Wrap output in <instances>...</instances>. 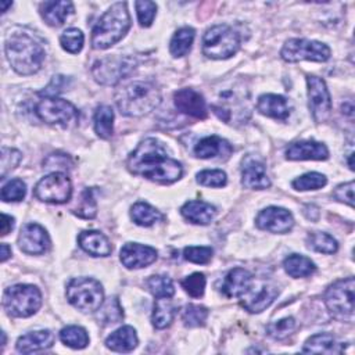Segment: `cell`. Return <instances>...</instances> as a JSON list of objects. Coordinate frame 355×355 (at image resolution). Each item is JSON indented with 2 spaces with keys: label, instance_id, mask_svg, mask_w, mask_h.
<instances>
[{
  "label": "cell",
  "instance_id": "6da1fadb",
  "mask_svg": "<svg viewBox=\"0 0 355 355\" xmlns=\"http://www.w3.org/2000/svg\"><path fill=\"white\" fill-rule=\"evenodd\" d=\"M126 166L133 175L161 184L173 183L183 173L182 164L171 158L166 147L154 137L144 139L137 144L128 157Z\"/></svg>",
  "mask_w": 355,
  "mask_h": 355
},
{
  "label": "cell",
  "instance_id": "7a4b0ae2",
  "mask_svg": "<svg viewBox=\"0 0 355 355\" xmlns=\"http://www.w3.org/2000/svg\"><path fill=\"white\" fill-rule=\"evenodd\" d=\"M6 55L19 75L36 73L44 61L46 53L42 42L26 29H12L6 37Z\"/></svg>",
  "mask_w": 355,
  "mask_h": 355
},
{
  "label": "cell",
  "instance_id": "3957f363",
  "mask_svg": "<svg viewBox=\"0 0 355 355\" xmlns=\"http://www.w3.org/2000/svg\"><path fill=\"white\" fill-rule=\"evenodd\" d=\"M115 103L121 114L126 116H143L161 103V93L151 82L135 80L115 93Z\"/></svg>",
  "mask_w": 355,
  "mask_h": 355
},
{
  "label": "cell",
  "instance_id": "277c9868",
  "mask_svg": "<svg viewBox=\"0 0 355 355\" xmlns=\"http://www.w3.org/2000/svg\"><path fill=\"white\" fill-rule=\"evenodd\" d=\"M130 28V17L126 3L112 4L96 22L92 31V46L105 50L119 42Z\"/></svg>",
  "mask_w": 355,
  "mask_h": 355
},
{
  "label": "cell",
  "instance_id": "5b68a950",
  "mask_svg": "<svg viewBox=\"0 0 355 355\" xmlns=\"http://www.w3.org/2000/svg\"><path fill=\"white\" fill-rule=\"evenodd\" d=\"M240 49V35L229 25L211 26L202 37V53L214 60H225Z\"/></svg>",
  "mask_w": 355,
  "mask_h": 355
},
{
  "label": "cell",
  "instance_id": "8992f818",
  "mask_svg": "<svg viewBox=\"0 0 355 355\" xmlns=\"http://www.w3.org/2000/svg\"><path fill=\"white\" fill-rule=\"evenodd\" d=\"M42 305V294L32 284H14L3 294V306L14 318H28Z\"/></svg>",
  "mask_w": 355,
  "mask_h": 355
},
{
  "label": "cell",
  "instance_id": "52a82bcc",
  "mask_svg": "<svg viewBox=\"0 0 355 355\" xmlns=\"http://www.w3.org/2000/svg\"><path fill=\"white\" fill-rule=\"evenodd\" d=\"M67 298L80 312H94L104 302L103 286L92 277L72 279L67 286Z\"/></svg>",
  "mask_w": 355,
  "mask_h": 355
},
{
  "label": "cell",
  "instance_id": "ba28073f",
  "mask_svg": "<svg viewBox=\"0 0 355 355\" xmlns=\"http://www.w3.org/2000/svg\"><path fill=\"white\" fill-rule=\"evenodd\" d=\"M354 277L337 280L324 293V304L330 315L341 322L354 320Z\"/></svg>",
  "mask_w": 355,
  "mask_h": 355
},
{
  "label": "cell",
  "instance_id": "9c48e42d",
  "mask_svg": "<svg viewBox=\"0 0 355 355\" xmlns=\"http://www.w3.org/2000/svg\"><path fill=\"white\" fill-rule=\"evenodd\" d=\"M37 116L49 123L61 128H71L76 125L79 112L73 104L58 97H44L36 105Z\"/></svg>",
  "mask_w": 355,
  "mask_h": 355
},
{
  "label": "cell",
  "instance_id": "30bf717a",
  "mask_svg": "<svg viewBox=\"0 0 355 355\" xmlns=\"http://www.w3.org/2000/svg\"><path fill=\"white\" fill-rule=\"evenodd\" d=\"M280 55L287 62H297L301 60L323 62L330 57V49L320 42L308 39H288L282 47Z\"/></svg>",
  "mask_w": 355,
  "mask_h": 355
},
{
  "label": "cell",
  "instance_id": "8fae6325",
  "mask_svg": "<svg viewBox=\"0 0 355 355\" xmlns=\"http://www.w3.org/2000/svg\"><path fill=\"white\" fill-rule=\"evenodd\" d=\"M136 62L130 57L112 55L97 60L93 64L92 73L94 79L101 85H116L121 79H123L129 72L135 68Z\"/></svg>",
  "mask_w": 355,
  "mask_h": 355
},
{
  "label": "cell",
  "instance_id": "7c38bea8",
  "mask_svg": "<svg viewBox=\"0 0 355 355\" xmlns=\"http://www.w3.org/2000/svg\"><path fill=\"white\" fill-rule=\"evenodd\" d=\"M72 184L64 172H51L37 182L35 186V196L44 202L62 204L71 198Z\"/></svg>",
  "mask_w": 355,
  "mask_h": 355
},
{
  "label": "cell",
  "instance_id": "4fadbf2b",
  "mask_svg": "<svg viewBox=\"0 0 355 355\" xmlns=\"http://www.w3.org/2000/svg\"><path fill=\"white\" fill-rule=\"evenodd\" d=\"M309 110L316 122H323L329 118L331 111V98L324 80L315 75L306 76Z\"/></svg>",
  "mask_w": 355,
  "mask_h": 355
},
{
  "label": "cell",
  "instance_id": "5bb4252c",
  "mask_svg": "<svg viewBox=\"0 0 355 355\" xmlns=\"http://www.w3.org/2000/svg\"><path fill=\"white\" fill-rule=\"evenodd\" d=\"M18 245L25 254L39 255L44 254L50 248V239L40 225L26 223L19 232Z\"/></svg>",
  "mask_w": 355,
  "mask_h": 355
},
{
  "label": "cell",
  "instance_id": "9a60e30c",
  "mask_svg": "<svg viewBox=\"0 0 355 355\" xmlns=\"http://www.w3.org/2000/svg\"><path fill=\"white\" fill-rule=\"evenodd\" d=\"M262 230L272 233H287L294 226V218L290 211L280 207H268L262 209L255 220Z\"/></svg>",
  "mask_w": 355,
  "mask_h": 355
},
{
  "label": "cell",
  "instance_id": "2e32d148",
  "mask_svg": "<svg viewBox=\"0 0 355 355\" xmlns=\"http://www.w3.org/2000/svg\"><path fill=\"white\" fill-rule=\"evenodd\" d=\"M241 183L247 189L263 190L270 186V180L266 175L265 162L255 157L247 155L241 161Z\"/></svg>",
  "mask_w": 355,
  "mask_h": 355
},
{
  "label": "cell",
  "instance_id": "e0dca14e",
  "mask_svg": "<svg viewBox=\"0 0 355 355\" xmlns=\"http://www.w3.org/2000/svg\"><path fill=\"white\" fill-rule=\"evenodd\" d=\"M173 103L178 111L197 119H204L208 115L204 97L194 89H180L173 94Z\"/></svg>",
  "mask_w": 355,
  "mask_h": 355
},
{
  "label": "cell",
  "instance_id": "ac0fdd59",
  "mask_svg": "<svg viewBox=\"0 0 355 355\" xmlns=\"http://www.w3.org/2000/svg\"><path fill=\"white\" fill-rule=\"evenodd\" d=\"M121 262L128 269H140L151 265L157 259L155 248L139 243H126L119 252Z\"/></svg>",
  "mask_w": 355,
  "mask_h": 355
},
{
  "label": "cell",
  "instance_id": "d6986e66",
  "mask_svg": "<svg viewBox=\"0 0 355 355\" xmlns=\"http://www.w3.org/2000/svg\"><path fill=\"white\" fill-rule=\"evenodd\" d=\"M279 290L273 286L263 284L259 288H248L241 295V305L251 313H259L266 309L277 297Z\"/></svg>",
  "mask_w": 355,
  "mask_h": 355
},
{
  "label": "cell",
  "instance_id": "ffe728a7",
  "mask_svg": "<svg viewBox=\"0 0 355 355\" xmlns=\"http://www.w3.org/2000/svg\"><path fill=\"white\" fill-rule=\"evenodd\" d=\"M287 159L300 161V159H327L329 150L323 143L313 141V140H302L293 143L286 150Z\"/></svg>",
  "mask_w": 355,
  "mask_h": 355
},
{
  "label": "cell",
  "instance_id": "44dd1931",
  "mask_svg": "<svg viewBox=\"0 0 355 355\" xmlns=\"http://www.w3.org/2000/svg\"><path fill=\"white\" fill-rule=\"evenodd\" d=\"M233 151L230 143L219 136H207L194 146V154L198 158H229Z\"/></svg>",
  "mask_w": 355,
  "mask_h": 355
},
{
  "label": "cell",
  "instance_id": "7402d4cb",
  "mask_svg": "<svg viewBox=\"0 0 355 355\" xmlns=\"http://www.w3.org/2000/svg\"><path fill=\"white\" fill-rule=\"evenodd\" d=\"M252 284V275L244 268H233L222 283V293L229 298L241 297Z\"/></svg>",
  "mask_w": 355,
  "mask_h": 355
},
{
  "label": "cell",
  "instance_id": "603a6c76",
  "mask_svg": "<svg viewBox=\"0 0 355 355\" xmlns=\"http://www.w3.org/2000/svg\"><path fill=\"white\" fill-rule=\"evenodd\" d=\"M257 110L266 116L275 119H287L290 115V105L288 101L280 94H262L257 101Z\"/></svg>",
  "mask_w": 355,
  "mask_h": 355
},
{
  "label": "cell",
  "instance_id": "cb8c5ba5",
  "mask_svg": "<svg viewBox=\"0 0 355 355\" xmlns=\"http://www.w3.org/2000/svg\"><path fill=\"white\" fill-rule=\"evenodd\" d=\"M78 243L80 248L92 257H108L112 247L108 239L97 230H85L79 234Z\"/></svg>",
  "mask_w": 355,
  "mask_h": 355
},
{
  "label": "cell",
  "instance_id": "d4e9b609",
  "mask_svg": "<svg viewBox=\"0 0 355 355\" xmlns=\"http://www.w3.org/2000/svg\"><path fill=\"white\" fill-rule=\"evenodd\" d=\"M54 343V334L50 330H37L24 334L17 341V351L22 354H31L47 349Z\"/></svg>",
  "mask_w": 355,
  "mask_h": 355
},
{
  "label": "cell",
  "instance_id": "484cf974",
  "mask_svg": "<svg viewBox=\"0 0 355 355\" xmlns=\"http://www.w3.org/2000/svg\"><path fill=\"white\" fill-rule=\"evenodd\" d=\"M180 214L191 223L208 225L214 219L216 209L214 205H211L205 201L191 200V201H187L180 208Z\"/></svg>",
  "mask_w": 355,
  "mask_h": 355
},
{
  "label": "cell",
  "instance_id": "4316f807",
  "mask_svg": "<svg viewBox=\"0 0 355 355\" xmlns=\"http://www.w3.org/2000/svg\"><path fill=\"white\" fill-rule=\"evenodd\" d=\"M105 345L115 352H130L137 345L136 330L130 326H122L107 337Z\"/></svg>",
  "mask_w": 355,
  "mask_h": 355
},
{
  "label": "cell",
  "instance_id": "83f0119b",
  "mask_svg": "<svg viewBox=\"0 0 355 355\" xmlns=\"http://www.w3.org/2000/svg\"><path fill=\"white\" fill-rule=\"evenodd\" d=\"M73 11L71 1H44L40 6V14L50 26H60Z\"/></svg>",
  "mask_w": 355,
  "mask_h": 355
},
{
  "label": "cell",
  "instance_id": "f1b7e54d",
  "mask_svg": "<svg viewBox=\"0 0 355 355\" xmlns=\"http://www.w3.org/2000/svg\"><path fill=\"white\" fill-rule=\"evenodd\" d=\"M343 349L331 334L318 333L311 336L304 344V352L312 354H340Z\"/></svg>",
  "mask_w": 355,
  "mask_h": 355
},
{
  "label": "cell",
  "instance_id": "f546056e",
  "mask_svg": "<svg viewBox=\"0 0 355 355\" xmlns=\"http://www.w3.org/2000/svg\"><path fill=\"white\" fill-rule=\"evenodd\" d=\"M283 266H284V270L291 277H306V276H311L316 270L315 263L309 258H306L304 255H298V254L288 255L283 261Z\"/></svg>",
  "mask_w": 355,
  "mask_h": 355
},
{
  "label": "cell",
  "instance_id": "4dcf8cb0",
  "mask_svg": "<svg viewBox=\"0 0 355 355\" xmlns=\"http://www.w3.org/2000/svg\"><path fill=\"white\" fill-rule=\"evenodd\" d=\"M175 312H176V308L169 298H158L154 302V309L151 316L153 326L155 329L168 327L175 318Z\"/></svg>",
  "mask_w": 355,
  "mask_h": 355
},
{
  "label": "cell",
  "instance_id": "1f68e13d",
  "mask_svg": "<svg viewBox=\"0 0 355 355\" xmlns=\"http://www.w3.org/2000/svg\"><path fill=\"white\" fill-rule=\"evenodd\" d=\"M94 130L98 137L108 139L114 130V111L110 105L101 104L94 112Z\"/></svg>",
  "mask_w": 355,
  "mask_h": 355
},
{
  "label": "cell",
  "instance_id": "d6a6232c",
  "mask_svg": "<svg viewBox=\"0 0 355 355\" xmlns=\"http://www.w3.org/2000/svg\"><path fill=\"white\" fill-rule=\"evenodd\" d=\"M196 32L193 28L190 26H184L180 28L175 32V35L171 39V44H169V51L173 57H183L189 53L193 40H194Z\"/></svg>",
  "mask_w": 355,
  "mask_h": 355
},
{
  "label": "cell",
  "instance_id": "836d02e7",
  "mask_svg": "<svg viewBox=\"0 0 355 355\" xmlns=\"http://www.w3.org/2000/svg\"><path fill=\"white\" fill-rule=\"evenodd\" d=\"M123 318V312H122V306L119 304V300L116 297L108 298L105 302H103L100 305V308L97 309V320L98 323H101L103 326H108L112 323H118L121 322Z\"/></svg>",
  "mask_w": 355,
  "mask_h": 355
},
{
  "label": "cell",
  "instance_id": "e575fe53",
  "mask_svg": "<svg viewBox=\"0 0 355 355\" xmlns=\"http://www.w3.org/2000/svg\"><path fill=\"white\" fill-rule=\"evenodd\" d=\"M130 216L133 222L140 226H151L162 218L158 209L143 201H139L132 207Z\"/></svg>",
  "mask_w": 355,
  "mask_h": 355
},
{
  "label": "cell",
  "instance_id": "d590c367",
  "mask_svg": "<svg viewBox=\"0 0 355 355\" xmlns=\"http://www.w3.org/2000/svg\"><path fill=\"white\" fill-rule=\"evenodd\" d=\"M60 340L73 348V349H82L89 344V336L86 330L80 326H67L60 331Z\"/></svg>",
  "mask_w": 355,
  "mask_h": 355
},
{
  "label": "cell",
  "instance_id": "8d00e7d4",
  "mask_svg": "<svg viewBox=\"0 0 355 355\" xmlns=\"http://www.w3.org/2000/svg\"><path fill=\"white\" fill-rule=\"evenodd\" d=\"M306 243L311 248L323 254H334L338 250L337 240L333 236L323 232L309 233L306 237Z\"/></svg>",
  "mask_w": 355,
  "mask_h": 355
},
{
  "label": "cell",
  "instance_id": "74e56055",
  "mask_svg": "<svg viewBox=\"0 0 355 355\" xmlns=\"http://www.w3.org/2000/svg\"><path fill=\"white\" fill-rule=\"evenodd\" d=\"M150 293L157 298H171L175 294L172 280L164 275H154L146 282Z\"/></svg>",
  "mask_w": 355,
  "mask_h": 355
},
{
  "label": "cell",
  "instance_id": "f35d334b",
  "mask_svg": "<svg viewBox=\"0 0 355 355\" xmlns=\"http://www.w3.org/2000/svg\"><path fill=\"white\" fill-rule=\"evenodd\" d=\"M207 318H208V309L201 305L190 304V305L184 306V309L182 312V320H183L184 326H187V327L204 326Z\"/></svg>",
  "mask_w": 355,
  "mask_h": 355
},
{
  "label": "cell",
  "instance_id": "ab89813d",
  "mask_svg": "<svg viewBox=\"0 0 355 355\" xmlns=\"http://www.w3.org/2000/svg\"><path fill=\"white\" fill-rule=\"evenodd\" d=\"M327 179L324 175L319 173V172H308L297 179L293 180V187L295 190H318L322 189L323 186H326Z\"/></svg>",
  "mask_w": 355,
  "mask_h": 355
},
{
  "label": "cell",
  "instance_id": "60d3db41",
  "mask_svg": "<svg viewBox=\"0 0 355 355\" xmlns=\"http://www.w3.org/2000/svg\"><path fill=\"white\" fill-rule=\"evenodd\" d=\"M295 326H297V323H295L294 318L287 316L280 320L269 323L266 326V333L269 337H272L275 340H283L295 330Z\"/></svg>",
  "mask_w": 355,
  "mask_h": 355
},
{
  "label": "cell",
  "instance_id": "b9f144b4",
  "mask_svg": "<svg viewBox=\"0 0 355 355\" xmlns=\"http://www.w3.org/2000/svg\"><path fill=\"white\" fill-rule=\"evenodd\" d=\"M83 42H85V36L83 33L76 29V28H69L67 29L61 36H60V43L61 47L72 54H76L82 50L83 47Z\"/></svg>",
  "mask_w": 355,
  "mask_h": 355
},
{
  "label": "cell",
  "instance_id": "7bdbcfd3",
  "mask_svg": "<svg viewBox=\"0 0 355 355\" xmlns=\"http://www.w3.org/2000/svg\"><path fill=\"white\" fill-rule=\"evenodd\" d=\"M26 194V184L21 179H11L1 187V200L8 201H21Z\"/></svg>",
  "mask_w": 355,
  "mask_h": 355
},
{
  "label": "cell",
  "instance_id": "ee69618b",
  "mask_svg": "<svg viewBox=\"0 0 355 355\" xmlns=\"http://www.w3.org/2000/svg\"><path fill=\"white\" fill-rule=\"evenodd\" d=\"M79 218H85V219H92L96 216L97 214V205H96V200L93 197V191L92 189H86L82 196H80V201L78 208L73 211Z\"/></svg>",
  "mask_w": 355,
  "mask_h": 355
},
{
  "label": "cell",
  "instance_id": "f6af8a7d",
  "mask_svg": "<svg viewBox=\"0 0 355 355\" xmlns=\"http://www.w3.org/2000/svg\"><path fill=\"white\" fill-rule=\"evenodd\" d=\"M180 284L189 295L198 298L204 294V290H205V276L200 272H196V273L184 277L180 282Z\"/></svg>",
  "mask_w": 355,
  "mask_h": 355
},
{
  "label": "cell",
  "instance_id": "bcb514c9",
  "mask_svg": "<svg viewBox=\"0 0 355 355\" xmlns=\"http://www.w3.org/2000/svg\"><path fill=\"white\" fill-rule=\"evenodd\" d=\"M197 182L207 187H222L226 184V173L220 169H207L197 173Z\"/></svg>",
  "mask_w": 355,
  "mask_h": 355
},
{
  "label": "cell",
  "instance_id": "7dc6e473",
  "mask_svg": "<svg viewBox=\"0 0 355 355\" xmlns=\"http://www.w3.org/2000/svg\"><path fill=\"white\" fill-rule=\"evenodd\" d=\"M135 6H136L139 24L143 28H148L153 24L154 17L157 14V4L154 1L144 0V1H136Z\"/></svg>",
  "mask_w": 355,
  "mask_h": 355
},
{
  "label": "cell",
  "instance_id": "c3c4849f",
  "mask_svg": "<svg viewBox=\"0 0 355 355\" xmlns=\"http://www.w3.org/2000/svg\"><path fill=\"white\" fill-rule=\"evenodd\" d=\"M212 248L211 247H186L183 250V257L186 261L193 263H208L212 258Z\"/></svg>",
  "mask_w": 355,
  "mask_h": 355
},
{
  "label": "cell",
  "instance_id": "681fc988",
  "mask_svg": "<svg viewBox=\"0 0 355 355\" xmlns=\"http://www.w3.org/2000/svg\"><path fill=\"white\" fill-rule=\"evenodd\" d=\"M22 155L18 150L10 147L1 148V179H4L6 175L19 164Z\"/></svg>",
  "mask_w": 355,
  "mask_h": 355
},
{
  "label": "cell",
  "instance_id": "f907efd6",
  "mask_svg": "<svg viewBox=\"0 0 355 355\" xmlns=\"http://www.w3.org/2000/svg\"><path fill=\"white\" fill-rule=\"evenodd\" d=\"M333 196L336 200L348 204L349 207H354V182H347V183H341L338 184L334 191Z\"/></svg>",
  "mask_w": 355,
  "mask_h": 355
},
{
  "label": "cell",
  "instance_id": "816d5d0a",
  "mask_svg": "<svg viewBox=\"0 0 355 355\" xmlns=\"http://www.w3.org/2000/svg\"><path fill=\"white\" fill-rule=\"evenodd\" d=\"M43 165L46 169H67L71 166V161L64 154H51L44 159Z\"/></svg>",
  "mask_w": 355,
  "mask_h": 355
},
{
  "label": "cell",
  "instance_id": "f5cc1de1",
  "mask_svg": "<svg viewBox=\"0 0 355 355\" xmlns=\"http://www.w3.org/2000/svg\"><path fill=\"white\" fill-rule=\"evenodd\" d=\"M65 86H67V78L62 75H58L53 78V80L49 83V86L43 92H40V94L44 97H55V94L61 93Z\"/></svg>",
  "mask_w": 355,
  "mask_h": 355
},
{
  "label": "cell",
  "instance_id": "db71d44e",
  "mask_svg": "<svg viewBox=\"0 0 355 355\" xmlns=\"http://www.w3.org/2000/svg\"><path fill=\"white\" fill-rule=\"evenodd\" d=\"M14 227V218L7 215V214H1V223H0V234L6 236L8 234Z\"/></svg>",
  "mask_w": 355,
  "mask_h": 355
},
{
  "label": "cell",
  "instance_id": "11a10c76",
  "mask_svg": "<svg viewBox=\"0 0 355 355\" xmlns=\"http://www.w3.org/2000/svg\"><path fill=\"white\" fill-rule=\"evenodd\" d=\"M0 250H1V257H0V259H1V262H6V261L11 257V248H10L6 243H3V244L0 245Z\"/></svg>",
  "mask_w": 355,
  "mask_h": 355
},
{
  "label": "cell",
  "instance_id": "9f6ffc18",
  "mask_svg": "<svg viewBox=\"0 0 355 355\" xmlns=\"http://www.w3.org/2000/svg\"><path fill=\"white\" fill-rule=\"evenodd\" d=\"M12 6V3L11 1H8V3H4V1H0V7H1V12H6V8L7 7H11Z\"/></svg>",
  "mask_w": 355,
  "mask_h": 355
}]
</instances>
